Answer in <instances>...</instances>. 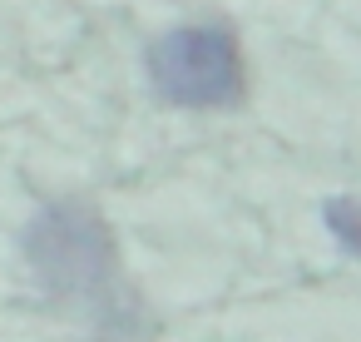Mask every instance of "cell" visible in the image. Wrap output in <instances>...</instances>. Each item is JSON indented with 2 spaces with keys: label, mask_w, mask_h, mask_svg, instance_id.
Listing matches in <instances>:
<instances>
[{
  "label": "cell",
  "mask_w": 361,
  "mask_h": 342,
  "mask_svg": "<svg viewBox=\"0 0 361 342\" xmlns=\"http://www.w3.org/2000/svg\"><path fill=\"white\" fill-rule=\"evenodd\" d=\"M149 85L178 110H238L247 95L243 45L228 25H178L164 30L144 55Z\"/></svg>",
  "instance_id": "cell-2"
},
{
  "label": "cell",
  "mask_w": 361,
  "mask_h": 342,
  "mask_svg": "<svg viewBox=\"0 0 361 342\" xmlns=\"http://www.w3.org/2000/svg\"><path fill=\"white\" fill-rule=\"evenodd\" d=\"M25 258L55 302L99 307L114 297L119 248L99 208H90L85 199H60L40 208V218L25 233Z\"/></svg>",
  "instance_id": "cell-1"
},
{
  "label": "cell",
  "mask_w": 361,
  "mask_h": 342,
  "mask_svg": "<svg viewBox=\"0 0 361 342\" xmlns=\"http://www.w3.org/2000/svg\"><path fill=\"white\" fill-rule=\"evenodd\" d=\"M322 218H326V228L336 233V243H341V253H356V204L341 194V199H326L322 204Z\"/></svg>",
  "instance_id": "cell-3"
}]
</instances>
